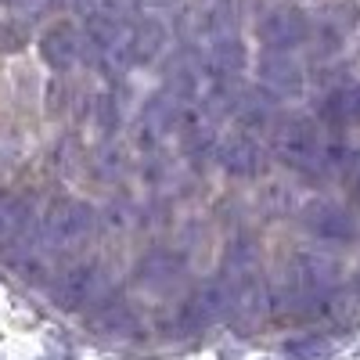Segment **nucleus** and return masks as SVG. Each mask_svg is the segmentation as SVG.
<instances>
[{"mask_svg": "<svg viewBox=\"0 0 360 360\" xmlns=\"http://www.w3.org/2000/svg\"><path fill=\"white\" fill-rule=\"evenodd\" d=\"M98 231V213L94 205L65 198V202H54L47 209V217L37 224L33 238L25 245V259H58V256H69L76 249H83Z\"/></svg>", "mask_w": 360, "mask_h": 360, "instance_id": "nucleus-3", "label": "nucleus"}, {"mask_svg": "<svg viewBox=\"0 0 360 360\" xmlns=\"http://www.w3.org/2000/svg\"><path fill=\"white\" fill-rule=\"evenodd\" d=\"M29 224H33V205H29V198L0 191V249L22 245L29 234Z\"/></svg>", "mask_w": 360, "mask_h": 360, "instance_id": "nucleus-14", "label": "nucleus"}, {"mask_svg": "<svg viewBox=\"0 0 360 360\" xmlns=\"http://www.w3.org/2000/svg\"><path fill=\"white\" fill-rule=\"evenodd\" d=\"M349 176H353V191H356V198H360V155L349 159Z\"/></svg>", "mask_w": 360, "mask_h": 360, "instance_id": "nucleus-21", "label": "nucleus"}, {"mask_svg": "<svg viewBox=\"0 0 360 360\" xmlns=\"http://www.w3.org/2000/svg\"><path fill=\"white\" fill-rule=\"evenodd\" d=\"M166 47V29L155 18H141L130 25V65H152Z\"/></svg>", "mask_w": 360, "mask_h": 360, "instance_id": "nucleus-17", "label": "nucleus"}, {"mask_svg": "<svg viewBox=\"0 0 360 360\" xmlns=\"http://www.w3.org/2000/svg\"><path fill=\"white\" fill-rule=\"evenodd\" d=\"M86 324L94 328L98 335H108V339H134L137 328H141L134 307L123 295H101L98 303L86 310Z\"/></svg>", "mask_w": 360, "mask_h": 360, "instance_id": "nucleus-10", "label": "nucleus"}, {"mask_svg": "<svg viewBox=\"0 0 360 360\" xmlns=\"http://www.w3.org/2000/svg\"><path fill=\"white\" fill-rule=\"evenodd\" d=\"M356 292H360V274H356Z\"/></svg>", "mask_w": 360, "mask_h": 360, "instance_id": "nucleus-22", "label": "nucleus"}, {"mask_svg": "<svg viewBox=\"0 0 360 360\" xmlns=\"http://www.w3.org/2000/svg\"><path fill=\"white\" fill-rule=\"evenodd\" d=\"M184 274V259L169 249H152L148 256H141L137 263V285L152 288V292H162V288H173Z\"/></svg>", "mask_w": 360, "mask_h": 360, "instance_id": "nucleus-13", "label": "nucleus"}, {"mask_svg": "<svg viewBox=\"0 0 360 360\" xmlns=\"http://www.w3.org/2000/svg\"><path fill=\"white\" fill-rule=\"evenodd\" d=\"M40 54H44V62H47L54 72L72 69L79 58H83V37H79V29L69 25V22L51 25L47 33L40 37Z\"/></svg>", "mask_w": 360, "mask_h": 360, "instance_id": "nucleus-12", "label": "nucleus"}, {"mask_svg": "<svg viewBox=\"0 0 360 360\" xmlns=\"http://www.w3.org/2000/svg\"><path fill=\"white\" fill-rule=\"evenodd\" d=\"M217 281L227 292V317L238 328H252L266 314V278H263V259L252 238H234L224 252Z\"/></svg>", "mask_w": 360, "mask_h": 360, "instance_id": "nucleus-2", "label": "nucleus"}, {"mask_svg": "<svg viewBox=\"0 0 360 360\" xmlns=\"http://www.w3.org/2000/svg\"><path fill=\"white\" fill-rule=\"evenodd\" d=\"M101 295H108V270L98 259L69 263L51 281V303L58 310H90Z\"/></svg>", "mask_w": 360, "mask_h": 360, "instance_id": "nucleus-5", "label": "nucleus"}, {"mask_svg": "<svg viewBox=\"0 0 360 360\" xmlns=\"http://www.w3.org/2000/svg\"><path fill=\"white\" fill-rule=\"evenodd\" d=\"M339 285H342V270L332 256L295 252L285 263V274L278 278V285H266V310L292 321L324 317L335 307Z\"/></svg>", "mask_w": 360, "mask_h": 360, "instance_id": "nucleus-1", "label": "nucleus"}, {"mask_svg": "<svg viewBox=\"0 0 360 360\" xmlns=\"http://www.w3.org/2000/svg\"><path fill=\"white\" fill-rule=\"evenodd\" d=\"M259 86L266 90L270 98H295L303 90V69L292 54H274L266 51L259 58Z\"/></svg>", "mask_w": 360, "mask_h": 360, "instance_id": "nucleus-11", "label": "nucleus"}, {"mask_svg": "<svg viewBox=\"0 0 360 360\" xmlns=\"http://www.w3.org/2000/svg\"><path fill=\"white\" fill-rule=\"evenodd\" d=\"M227 292L224 285L213 278V281H205L198 285L184 303H180L176 310V332L180 335H195V332H205V328H213L217 321L227 317Z\"/></svg>", "mask_w": 360, "mask_h": 360, "instance_id": "nucleus-6", "label": "nucleus"}, {"mask_svg": "<svg viewBox=\"0 0 360 360\" xmlns=\"http://www.w3.org/2000/svg\"><path fill=\"white\" fill-rule=\"evenodd\" d=\"M217 119H209L205 112H191L184 115V123H180V144H184V155L191 162L198 159H209L217 152V130H213Z\"/></svg>", "mask_w": 360, "mask_h": 360, "instance_id": "nucleus-16", "label": "nucleus"}, {"mask_svg": "<svg viewBox=\"0 0 360 360\" xmlns=\"http://www.w3.org/2000/svg\"><path fill=\"white\" fill-rule=\"evenodd\" d=\"M328 339H321V335H303V339H292V342H285V356H292V360H321V356H328Z\"/></svg>", "mask_w": 360, "mask_h": 360, "instance_id": "nucleus-20", "label": "nucleus"}, {"mask_svg": "<svg viewBox=\"0 0 360 360\" xmlns=\"http://www.w3.org/2000/svg\"><path fill=\"white\" fill-rule=\"evenodd\" d=\"M213 155H217L220 169H227L231 176H256V173H263L266 148L252 134H231V137L217 141Z\"/></svg>", "mask_w": 360, "mask_h": 360, "instance_id": "nucleus-9", "label": "nucleus"}, {"mask_svg": "<svg viewBox=\"0 0 360 360\" xmlns=\"http://www.w3.org/2000/svg\"><path fill=\"white\" fill-rule=\"evenodd\" d=\"M231 112L238 115V123H242V127L256 130V127H266L270 119H274V112H278V98H270L263 86H256V90H238Z\"/></svg>", "mask_w": 360, "mask_h": 360, "instance_id": "nucleus-18", "label": "nucleus"}, {"mask_svg": "<svg viewBox=\"0 0 360 360\" xmlns=\"http://www.w3.org/2000/svg\"><path fill=\"white\" fill-rule=\"evenodd\" d=\"M303 227L310 231V238H317V242H328V245H346L356 238V217L349 213L346 205L339 202H314L307 205L303 213Z\"/></svg>", "mask_w": 360, "mask_h": 360, "instance_id": "nucleus-8", "label": "nucleus"}, {"mask_svg": "<svg viewBox=\"0 0 360 360\" xmlns=\"http://www.w3.org/2000/svg\"><path fill=\"white\" fill-rule=\"evenodd\" d=\"M256 33H259V40H263L266 51L288 54V51H295L299 44H307V37H310V18L299 11V8H292V4H281V8L266 11V15L259 18Z\"/></svg>", "mask_w": 360, "mask_h": 360, "instance_id": "nucleus-7", "label": "nucleus"}, {"mask_svg": "<svg viewBox=\"0 0 360 360\" xmlns=\"http://www.w3.org/2000/svg\"><path fill=\"white\" fill-rule=\"evenodd\" d=\"M94 15H105V18L119 22V25H134V22L144 18L141 15V0H98Z\"/></svg>", "mask_w": 360, "mask_h": 360, "instance_id": "nucleus-19", "label": "nucleus"}, {"mask_svg": "<svg viewBox=\"0 0 360 360\" xmlns=\"http://www.w3.org/2000/svg\"><path fill=\"white\" fill-rule=\"evenodd\" d=\"M324 130L321 123H314V119L307 115H292L285 119V123L274 127V137H270V152H274V159L295 173H321V159H324Z\"/></svg>", "mask_w": 360, "mask_h": 360, "instance_id": "nucleus-4", "label": "nucleus"}, {"mask_svg": "<svg viewBox=\"0 0 360 360\" xmlns=\"http://www.w3.org/2000/svg\"><path fill=\"white\" fill-rule=\"evenodd\" d=\"M317 115H321V123L332 127V130L360 123V83H349V86L342 83L335 90H328Z\"/></svg>", "mask_w": 360, "mask_h": 360, "instance_id": "nucleus-15", "label": "nucleus"}]
</instances>
